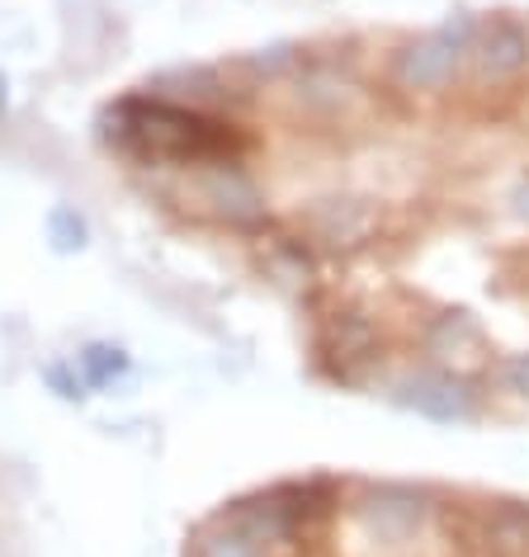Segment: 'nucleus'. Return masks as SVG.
I'll use <instances>...</instances> for the list:
<instances>
[{
	"label": "nucleus",
	"instance_id": "obj_11",
	"mask_svg": "<svg viewBox=\"0 0 529 557\" xmlns=\"http://www.w3.org/2000/svg\"><path fill=\"white\" fill-rule=\"evenodd\" d=\"M515 213H520V218H529V180H525L520 189H515Z\"/></svg>",
	"mask_w": 529,
	"mask_h": 557
},
{
	"label": "nucleus",
	"instance_id": "obj_3",
	"mask_svg": "<svg viewBox=\"0 0 529 557\" xmlns=\"http://www.w3.org/2000/svg\"><path fill=\"white\" fill-rule=\"evenodd\" d=\"M189 189L208 213L227 218V222H256L264 213L260 203V189L242 165H213V171H194L189 175Z\"/></svg>",
	"mask_w": 529,
	"mask_h": 557
},
{
	"label": "nucleus",
	"instance_id": "obj_8",
	"mask_svg": "<svg viewBox=\"0 0 529 557\" xmlns=\"http://www.w3.org/2000/svg\"><path fill=\"white\" fill-rule=\"evenodd\" d=\"M482 543L492 557H529V506H496L482 520Z\"/></svg>",
	"mask_w": 529,
	"mask_h": 557
},
{
	"label": "nucleus",
	"instance_id": "obj_9",
	"mask_svg": "<svg viewBox=\"0 0 529 557\" xmlns=\"http://www.w3.org/2000/svg\"><path fill=\"white\" fill-rule=\"evenodd\" d=\"M369 232H373V213L355 199L327 203L322 213H317V236H322L327 246H359Z\"/></svg>",
	"mask_w": 529,
	"mask_h": 557
},
{
	"label": "nucleus",
	"instance_id": "obj_5",
	"mask_svg": "<svg viewBox=\"0 0 529 557\" xmlns=\"http://www.w3.org/2000/svg\"><path fill=\"white\" fill-rule=\"evenodd\" d=\"M426 355H435L440 364H478L487 355V331L472 322L468 312H444L426 326Z\"/></svg>",
	"mask_w": 529,
	"mask_h": 557
},
{
	"label": "nucleus",
	"instance_id": "obj_10",
	"mask_svg": "<svg viewBox=\"0 0 529 557\" xmlns=\"http://www.w3.org/2000/svg\"><path fill=\"white\" fill-rule=\"evenodd\" d=\"M194 557H274V548H264L260 539H250L246 529H236L227 515H218V520L194 539Z\"/></svg>",
	"mask_w": 529,
	"mask_h": 557
},
{
	"label": "nucleus",
	"instance_id": "obj_1",
	"mask_svg": "<svg viewBox=\"0 0 529 557\" xmlns=\"http://www.w3.org/2000/svg\"><path fill=\"white\" fill-rule=\"evenodd\" d=\"M114 143L143 165H171V171H213V165H242L256 147L246 128L208 114L199 104L175 100H128L114 114Z\"/></svg>",
	"mask_w": 529,
	"mask_h": 557
},
{
	"label": "nucleus",
	"instance_id": "obj_6",
	"mask_svg": "<svg viewBox=\"0 0 529 557\" xmlns=\"http://www.w3.org/2000/svg\"><path fill=\"white\" fill-rule=\"evenodd\" d=\"M472 62H478V76L482 81H515L529 66V29L520 24H492V29L482 34L478 52H472Z\"/></svg>",
	"mask_w": 529,
	"mask_h": 557
},
{
	"label": "nucleus",
	"instance_id": "obj_4",
	"mask_svg": "<svg viewBox=\"0 0 529 557\" xmlns=\"http://www.w3.org/2000/svg\"><path fill=\"white\" fill-rule=\"evenodd\" d=\"M421 515H426V506L416 492H407V486H379V492H369V500L359 506V524H365V534L373 543H402L421 529Z\"/></svg>",
	"mask_w": 529,
	"mask_h": 557
},
{
	"label": "nucleus",
	"instance_id": "obj_7",
	"mask_svg": "<svg viewBox=\"0 0 529 557\" xmlns=\"http://www.w3.org/2000/svg\"><path fill=\"white\" fill-rule=\"evenodd\" d=\"M407 401L416 411L435 416V421H468L472 416V393L464 383L454 379V373H421V379L407 383Z\"/></svg>",
	"mask_w": 529,
	"mask_h": 557
},
{
	"label": "nucleus",
	"instance_id": "obj_2",
	"mask_svg": "<svg viewBox=\"0 0 529 557\" xmlns=\"http://www.w3.org/2000/svg\"><path fill=\"white\" fill-rule=\"evenodd\" d=\"M458 62H464L458 44H450L444 34H430V38H416L407 52H397L393 81H397V90L435 95V90H444V86H454Z\"/></svg>",
	"mask_w": 529,
	"mask_h": 557
}]
</instances>
